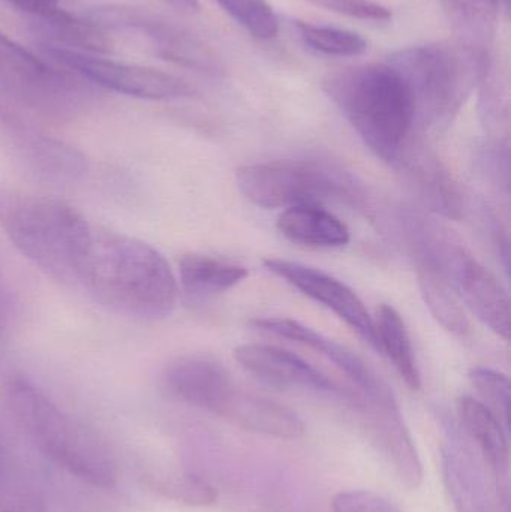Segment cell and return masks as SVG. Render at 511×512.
<instances>
[{
    "mask_svg": "<svg viewBox=\"0 0 511 512\" xmlns=\"http://www.w3.org/2000/svg\"><path fill=\"white\" fill-rule=\"evenodd\" d=\"M80 283L116 312L147 321L170 315L179 295L176 276L161 252L111 231L93 230Z\"/></svg>",
    "mask_w": 511,
    "mask_h": 512,
    "instance_id": "cell-1",
    "label": "cell"
},
{
    "mask_svg": "<svg viewBox=\"0 0 511 512\" xmlns=\"http://www.w3.org/2000/svg\"><path fill=\"white\" fill-rule=\"evenodd\" d=\"M323 90L378 158L398 161L416 108L407 84L389 63L335 69L324 77Z\"/></svg>",
    "mask_w": 511,
    "mask_h": 512,
    "instance_id": "cell-2",
    "label": "cell"
},
{
    "mask_svg": "<svg viewBox=\"0 0 511 512\" xmlns=\"http://www.w3.org/2000/svg\"><path fill=\"white\" fill-rule=\"evenodd\" d=\"M0 228L42 273L60 282H81L93 230L71 204L47 195L2 191Z\"/></svg>",
    "mask_w": 511,
    "mask_h": 512,
    "instance_id": "cell-3",
    "label": "cell"
},
{
    "mask_svg": "<svg viewBox=\"0 0 511 512\" xmlns=\"http://www.w3.org/2000/svg\"><path fill=\"white\" fill-rule=\"evenodd\" d=\"M6 405L18 426L69 474L99 489L116 484L117 463L108 445L60 411L38 387L15 378L5 390Z\"/></svg>",
    "mask_w": 511,
    "mask_h": 512,
    "instance_id": "cell-4",
    "label": "cell"
},
{
    "mask_svg": "<svg viewBox=\"0 0 511 512\" xmlns=\"http://www.w3.org/2000/svg\"><path fill=\"white\" fill-rule=\"evenodd\" d=\"M387 63L407 84L416 120L425 123L450 119L489 69L485 51L462 42L402 48L390 54Z\"/></svg>",
    "mask_w": 511,
    "mask_h": 512,
    "instance_id": "cell-5",
    "label": "cell"
},
{
    "mask_svg": "<svg viewBox=\"0 0 511 512\" xmlns=\"http://www.w3.org/2000/svg\"><path fill=\"white\" fill-rule=\"evenodd\" d=\"M237 188L255 206L290 209L320 206L348 198V186L335 173L300 161H275L243 165L236 171Z\"/></svg>",
    "mask_w": 511,
    "mask_h": 512,
    "instance_id": "cell-6",
    "label": "cell"
},
{
    "mask_svg": "<svg viewBox=\"0 0 511 512\" xmlns=\"http://www.w3.org/2000/svg\"><path fill=\"white\" fill-rule=\"evenodd\" d=\"M81 17L102 29L131 32L149 44L150 50L168 62L204 74H222L221 57L203 39L173 21L149 11L128 5H102L86 9Z\"/></svg>",
    "mask_w": 511,
    "mask_h": 512,
    "instance_id": "cell-7",
    "label": "cell"
},
{
    "mask_svg": "<svg viewBox=\"0 0 511 512\" xmlns=\"http://www.w3.org/2000/svg\"><path fill=\"white\" fill-rule=\"evenodd\" d=\"M423 261L455 282L471 312L501 339H510V298L498 277L464 248L434 237Z\"/></svg>",
    "mask_w": 511,
    "mask_h": 512,
    "instance_id": "cell-8",
    "label": "cell"
},
{
    "mask_svg": "<svg viewBox=\"0 0 511 512\" xmlns=\"http://www.w3.org/2000/svg\"><path fill=\"white\" fill-rule=\"evenodd\" d=\"M41 51L51 62L63 69H69L83 80L132 98L168 101L189 98L195 93L194 87L182 78L158 69L126 65L47 44H41Z\"/></svg>",
    "mask_w": 511,
    "mask_h": 512,
    "instance_id": "cell-9",
    "label": "cell"
},
{
    "mask_svg": "<svg viewBox=\"0 0 511 512\" xmlns=\"http://www.w3.org/2000/svg\"><path fill=\"white\" fill-rule=\"evenodd\" d=\"M264 267L299 289L306 297L332 310L351 330L356 331L366 343L377 349L374 318L369 315L359 295L341 280L311 265L290 259L267 258Z\"/></svg>",
    "mask_w": 511,
    "mask_h": 512,
    "instance_id": "cell-10",
    "label": "cell"
},
{
    "mask_svg": "<svg viewBox=\"0 0 511 512\" xmlns=\"http://www.w3.org/2000/svg\"><path fill=\"white\" fill-rule=\"evenodd\" d=\"M251 325L258 331L270 334V336L281 337L300 343L312 351L323 355L326 360L338 367L351 382L359 387L363 396L372 405L386 406V408H398L395 396L389 385L375 373L372 367L366 364L359 355L354 354L350 349L335 342L329 337L323 336L318 331L306 327L302 322L288 318H263L254 319Z\"/></svg>",
    "mask_w": 511,
    "mask_h": 512,
    "instance_id": "cell-11",
    "label": "cell"
},
{
    "mask_svg": "<svg viewBox=\"0 0 511 512\" xmlns=\"http://www.w3.org/2000/svg\"><path fill=\"white\" fill-rule=\"evenodd\" d=\"M0 119L18 156L39 176L75 182L86 173V158L65 141L44 134L5 105H0Z\"/></svg>",
    "mask_w": 511,
    "mask_h": 512,
    "instance_id": "cell-12",
    "label": "cell"
},
{
    "mask_svg": "<svg viewBox=\"0 0 511 512\" xmlns=\"http://www.w3.org/2000/svg\"><path fill=\"white\" fill-rule=\"evenodd\" d=\"M441 471L456 512H500V496L482 462L458 439H450L441 448Z\"/></svg>",
    "mask_w": 511,
    "mask_h": 512,
    "instance_id": "cell-13",
    "label": "cell"
},
{
    "mask_svg": "<svg viewBox=\"0 0 511 512\" xmlns=\"http://www.w3.org/2000/svg\"><path fill=\"white\" fill-rule=\"evenodd\" d=\"M164 381L177 399L216 415L236 388L228 370L206 355H183L171 361Z\"/></svg>",
    "mask_w": 511,
    "mask_h": 512,
    "instance_id": "cell-14",
    "label": "cell"
},
{
    "mask_svg": "<svg viewBox=\"0 0 511 512\" xmlns=\"http://www.w3.org/2000/svg\"><path fill=\"white\" fill-rule=\"evenodd\" d=\"M237 363L255 378L281 388L335 391L333 381L299 355L276 346L246 343L234 349Z\"/></svg>",
    "mask_w": 511,
    "mask_h": 512,
    "instance_id": "cell-15",
    "label": "cell"
},
{
    "mask_svg": "<svg viewBox=\"0 0 511 512\" xmlns=\"http://www.w3.org/2000/svg\"><path fill=\"white\" fill-rule=\"evenodd\" d=\"M458 417L461 420L467 435L476 442L485 459L486 465L491 468L495 477L498 496L504 508L509 507V439L507 429L503 426L497 415L483 405L480 400L471 396H462L458 399Z\"/></svg>",
    "mask_w": 511,
    "mask_h": 512,
    "instance_id": "cell-16",
    "label": "cell"
},
{
    "mask_svg": "<svg viewBox=\"0 0 511 512\" xmlns=\"http://www.w3.org/2000/svg\"><path fill=\"white\" fill-rule=\"evenodd\" d=\"M219 417L249 432L287 441L299 439L305 433V423L293 409L237 387L222 406Z\"/></svg>",
    "mask_w": 511,
    "mask_h": 512,
    "instance_id": "cell-17",
    "label": "cell"
},
{
    "mask_svg": "<svg viewBox=\"0 0 511 512\" xmlns=\"http://www.w3.org/2000/svg\"><path fill=\"white\" fill-rule=\"evenodd\" d=\"M368 432L378 450L393 465L402 483L417 490L423 483V465L410 433L405 429L398 408L372 405Z\"/></svg>",
    "mask_w": 511,
    "mask_h": 512,
    "instance_id": "cell-18",
    "label": "cell"
},
{
    "mask_svg": "<svg viewBox=\"0 0 511 512\" xmlns=\"http://www.w3.org/2000/svg\"><path fill=\"white\" fill-rule=\"evenodd\" d=\"M399 164L410 174L417 189L432 209L447 218H459L462 210L461 194L443 165L431 153L423 149H404L399 156Z\"/></svg>",
    "mask_w": 511,
    "mask_h": 512,
    "instance_id": "cell-19",
    "label": "cell"
},
{
    "mask_svg": "<svg viewBox=\"0 0 511 512\" xmlns=\"http://www.w3.org/2000/svg\"><path fill=\"white\" fill-rule=\"evenodd\" d=\"M282 236L311 248H341L350 243L347 225L320 206H296L284 210L278 219Z\"/></svg>",
    "mask_w": 511,
    "mask_h": 512,
    "instance_id": "cell-20",
    "label": "cell"
},
{
    "mask_svg": "<svg viewBox=\"0 0 511 512\" xmlns=\"http://www.w3.org/2000/svg\"><path fill=\"white\" fill-rule=\"evenodd\" d=\"M33 30L41 44L69 48L81 53H113L114 42L107 30L84 17H74L60 9L53 17L33 18Z\"/></svg>",
    "mask_w": 511,
    "mask_h": 512,
    "instance_id": "cell-21",
    "label": "cell"
},
{
    "mask_svg": "<svg viewBox=\"0 0 511 512\" xmlns=\"http://www.w3.org/2000/svg\"><path fill=\"white\" fill-rule=\"evenodd\" d=\"M374 328L377 351L386 355L387 360L393 364L396 372L411 390H420L422 376L417 364L416 351L411 342L410 331L398 310L389 304L378 307Z\"/></svg>",
    "mask_w": 511,
    "mask_h": 512,
    "instance_id": "cell-22",
    "label": "cell"
},
{
    "mask_svg": "<svg viewBox=\"0 0 511 512\" xmlns=\"http://www.w3.org/2000/svg\"><path fill=\"white\" fill-rule=\"evenodd\" d=\"M248 268L227 259L204 254H186L179 259V279L188 294L197 297L221 294L242 283Z\"/></svg>",
    "mask_w": 511,
    "mask_h": 512,
    "instance_id": "cell-23",
    "label": "cell"
},
{
    "mask_svg": "<svg viewBox=\"0 0 511 512\" xmlns=\"http://www.w3.org/2000/svg\"><path fill=\"white\" fill-rule=\"evenodd\" d=\"M417 276L423 300L432 316L450 333L465 336L470 331V322L447 277L425 262L417 265Z\"/></svg>",
    "mask_w": 511,
    "mask_h": 512,
    "instance_id": "cell-24",
    "label": "cell"
},
{
    "mask_svg": "<svg viewBox=\"0 0 511 512\" xmlns=\"http://www.w3.org/2000/svg\"><path fill=\"white\" fill-rule=\"evenodd\" d=\"M443 5L464 36L462 44L485 51L486 42L494 33L500 0H443Z\"/></svg>",
    "mask_w": 511,
    "mask_h": 512,
    "instance_id": "cell-25",
    "label": "cell"
},
{
    "mask_svg": "<svg viewBox=\"0 0 511 512\" xmlns=\"http://www.w3.org/2000/svg\"><path fill=\"white\" fill-rule=\"evenodd\" d=\"M297 32L311 50L326 56L354 57L368 50V42L353 30L296 21Z\"/></svg>",
    "mask_w": 511,
    "mask_h": 512,
    "instance_id": "cell-26",
    "label": "cell"
},
{
    "mask_svg": "<svg viewBox=\"0 0 511 512\" xmlns=\"http://www.w3.org/2000/svg\"><path fill=\"white\" fill-rule=\"evenodd\" d=\"M216 2L254 38L269 41L278 36V15L267 0H216Z\"/></svg>",
    "mask_w": 511,
    "mask_h": 512,
    "instance_id": "cell-27",
    "label": "cell"
},
{
    "mask_svg": "<svg viewBox=\"0 0 511 512\" xmlns=\"http://www.w3.org/2000/svg\"><path fill=\"white\" fill-rule=\"evenodd\" d=\"M468 378L480 397L485 400L482 402L483 405L488 406L497 415L498 420L509 432L511 402L509 378L497 370L489 369V367H474L468 373Z\"/></svg>",
    "mask_w": 511,
    "mask_h": 512,
    "instance_id": "cell-28",
    "label": "cell"
},
{
    "mask_svg": "<svg viewBox=\"0 0 511 512\" xmlns=\"http://www.w3.org/2000/svg\"><path fill=\"white\" fill-rule=\"evenodd\" d=\"M159 492L167 498L189 507H210L218 501V492L212 484L197 475L182 474L159 483Z\"/></svg>",
    "mask_w": 511,
    "mask_h": 512,
    "instance_id": "cell-29",
    "label": "cell"
},
{
    "mask_svg": "<svg viewBox=\"0 0 511 512\" xmlns=\"http://www.w3.org/2000/svg\"><path fill=\"white\" fill-rule=\"evenodd\" d=\"M0 512H47L39 490L18 474L0 487Z\"/></svg>",
    "mask_w": 511,
    "mask_h": 512,
    "instance_id": "cell-30",
    "label": "cell"
},
{
    "mask_svg": "<svg viewBox=\"0 0 511 512\" xmlns=\"http://www.w3.org/2000/svg\"><path fill=\"white\" fill-rule=\"evenodd\" d=\"M320 8L329 9L336 14L347 15L363 21L386 23L392 20V11L374 0H308Z\"/></svg>",
    "mask_w": 511,
    "mask_h": 512,
    "instance_id": "cell-31",
    "label": "cell"
},
{
    "mask_svg": "<svg viewBox=\"0 0 511 512\" xmlns=\"http://www.w3.org/2000/svg\"><path fill=\"white\" fill-rule=\"evenodd\" d=\"M333 512H401L392 502L369 490L339 492L332 501Z\"/></svg>",
    "mask_w": 511,
    "mask_h": 512,
    "instance_id": "cell-32",
    "label": "cell"
},
{
    "mask_svg": "<svg viewBox=\"0 0 511 512\" xmlns=\"http://www.w3.org/2000/svg\"><path fill=\"white\" fill-rule=\"evenodd\" d=\"M33 18H48L60 11L59 0H5Z\"/></svg>",
    "mask_w": 511,
    "mask_h": 512,
    "instance_id": "cell-33",
    "label": "cell"
},
{
    "mask_svg": "<svg viewBox=\"0 0 511 512\" xmlns=\"http://www.w3.org/2000/svg\"><path fill=\"white\" fill-rule=\"evenodd\" d=\"M21 469L17 468L11 459V451H9L8 442L5 436L0 432V487L12 480V477L20 474Z\"/></svg>",
    "mask_w": 511,
    "mask_h": 512,
    "instance_id": "cell-34",
    "label": "cell"
},
{
    "mask_svg": "<svg viewBox=\"0 0 511 512\" xmlns=\"http://www.w3.org/2000/svg\"><path fill=\"white\" fill-rule=\"evenodd\" d=\"M9 327H11V301L5 285L0 280V345L8 337Z\"/></svg>",
    "mask_w": 511,
    "mask_h": 512,
    "instance_id": "cell-35",
    "label": "cell"
},
{
    "mask_svg": "<svg viewBox=\"0 0 511 512\" xmlns=\"http://www.w3.org/2000/svg\"><path fill=\"white\" fill-rule=\"evenodd\" d=\"M164 2L182 12L194 14V12L200 11V2L198 0H164Z\"/></svg>",
    "mask_w": 511,
    "mask_h": 512,
    "instance_id": "cell-36",
    "label": "cell"
},
{
    "mask_svg": "<svg viewBox=\"0 0 511 512\" xmlns=\"http://www.w3.org/2000/svg\"><path fill=\"white\" fill-rule=\"evenodd\" d=\"M501 6H504V8H507V5H509V0H500Z\"/></svg>",
    "mask_w": 511,
    "mask_h": 512,
    "instance_id": "cell-37",
    "label": "cell"
}]
</instances>
